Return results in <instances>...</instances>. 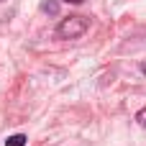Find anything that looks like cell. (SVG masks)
Masks as SVG:
<instances>
[{
  "label": "cell",
  "mask_w": 146,
  "mask_h": 146,
  "mask_svg": "<svg viewBox=\"0 0 146 146\" xmlns=\"http://www.w3.org/2000/svg\"><path fill=\"white\" fill-rule=\"evenodd\" d=\"M90 28V21L85 15H69V18H62V23L56 26V36L59 38H80L85 36Z\"/></svg>",
  "instance_id": "1"
},
{
  "label": "cell",
  "mask_w": 146,
  "mask_h": 146,
  "mask_svg": "<svg viewBox=\"0 0 146 146\" xmlns=\"http://www.w3.org/2000/svg\"><path fill=\"white\" fill-rule=\"evenodd\" d=\"M5 146H26V136L23 133H15V136H10L5 141Z\"/></svg>",
  "instance_id": "2"
},
{
  "label": "cell",
  "mask_w": 146,
  "mask_h": 146,
  "mask_svg": "<svg viewBox=\"0 0 146 146\" xmlns=\"http://www.w3.org/2000/svg\"><path fill=\"white\" fill-rule=\"evenodd\" d=\"M136 123H139V126H144V128H146V108H141V110L136 113Z\"/></svg>",
  "instance_id": "3"
},
{
  "label": "cell",
  "mask_w": 146,
  "mask_h": 146,
  "mask_svg": "<svg viewBox=\"0 0 146 146\" xmlns=\"http://www.w3.org/2000/svg\"><path fill=\"white\" fill-rule=\"evenodd\" d=\"M56 8H59V5H56L54 0H46V3H44V10H46V13H56Z\"/></svg>",
  "instance_id": "4"
},
{
  "label": "cell",
  "mask_w": 146,
  "mask_h": 146,
  "mask_svg": "<svg viewBox=\"0 0 146 146\" xmlns=\"http://www.w3.org/2000/svg\"><path fill=\"white\" fill-rule=\"evenodd\" d=\"M64 3H72V5H80L82 0H64Z\"/></svg>",
  "instance_id": "5"
},
{
  "label": "cell",
  "mask_w": 146,
  "mask_h": 146,
  "mask_svg": "<svg viewBox=\"0 0 146 146\" xmlns=\"http://www.w3.org/2000/svg\"><path fill=\"white\" fill-rule=\"evenodd\" d=\"M141 69H144V74H146V64H144V67H141Z\"/></svg>",
  "instance_id": "6"
}]
</instances>
